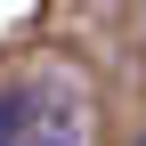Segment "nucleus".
<instances>
[{
	"mask_svg": "<svg viewBox=\"0 0 146 146\" xmlns=\"http://www.w3.org/2000/svg\"><path fill=\"white\" fill-rule=\"evenodd\" d=\"M25 130H33V98L25 89H0V146H25Z\"/></svg>",
	"mask_w": 146,
	"mask_h": 146,
	"instance_id": "nucleus-1",
	"label": "nucleus"
},
{
	"mask_svg": "<svg viewBox=\"0 0 146 146\" xmlns=\"http://www.w3.org/2000/svg\"><path fill=\"white\" fill-rule=\"evenodd\" d=\"M130 146H146V130H138V138H130Z\"/></svg>",
	"mask_w": 146,
	"mask_h": 146,
	"instance_id": "nucleus-3",
	"label": "nucleus"
},
{
	"mask_svg": "<svg viewBox=\"0 0 146 146\" xmlns=\"http://www.w3.org/2000/svg\"><path fill=\"white\" fill-rule=\"evenodd\" d=\"M25 146H81V138H73V122H65V130L49 122V130H25Z\"/></svg>",
	"mask_w": 146,
	"mask_h": 146,
	"instance_id": "nucleus-2",
	"label": "nucleus"
}]
</instances>
